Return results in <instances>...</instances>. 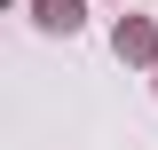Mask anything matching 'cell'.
<instances>
[{"instance_id": "6da1fadb", "label": "cell", "mask_w": 158, "mask_h": 150, "mask_svg": "<svg viewBox=\"0 0 158 150\" xmlns=\"http://www.w3.org/2000/svg\"><path fill=\"white\" fill-rule=\"evenodd\" d=\"M40 24H48V32H71L79 24V0H40Z\"/></svg>"}]
</instances>
